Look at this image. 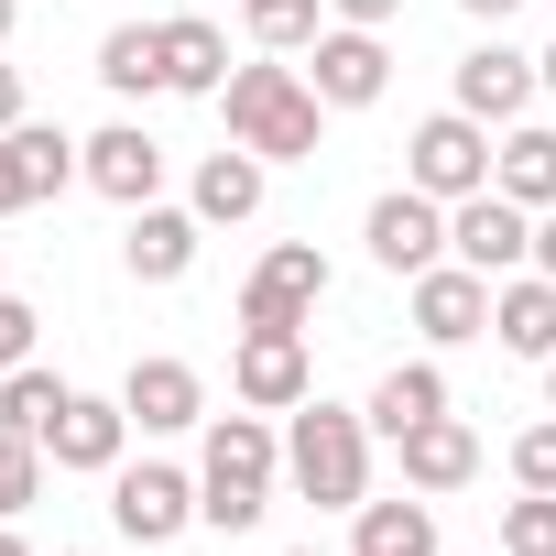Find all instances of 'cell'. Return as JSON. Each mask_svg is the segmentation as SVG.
Here are the masks:
<instances>
[{"mask_svg": "<svg viewBox=\"0 0 556 556\" xmlns=\"http://www.w3.org/2000/svg\"><path fill=\"white\" fill-rule=\"evenodd\" d=\"M458 12H469V23H502V12H523V0H458Z\"/></svg>", "mask_w": 556, "mask_h": 556, "instance_id": "35", "label": "cell"}, {"mask_svg": "<svg viewBox=\"0 0 556 556\" xmlns=\"http://www.w3.org/2000/svg\"><path fill=\"white\" fill-rule=\"evenodd\" d=\"M164 88H186V99H218L229 88V45H218V23H164Z\"/></svg>", "mask_w": 556, "mask_h": 556, "instance_id": "20", "label": "cell"}, {"mask_svg": "<svg viewBox=\"0 0 556 556\" xmlns=\"http://www.w3.org/2000/svg\"><path fill=\"white\" fill-rule=\"evenodd\" d=\"M513 480L523 491H556V426H523L513 437Z\"/></svg>", "mask_w": 556, "mask_h": 556, "instance_id": "30", "label": "cell"}, {"mask_svg": "<svg viewBox=\"0 0 556 556\" xmlns=\"http://www.w3.org/2000/svg\"><path fill=\"white\" fill-rule=\"evenodd\" d=\"M110 523L131 534V545H164V534H186L197 523V480L186 469H110Z\"/></svg>", "mask_w": 556, "mask_h": 556, "instance_id": "10", "label": "cell"}, {"mask_svg": "<svg viewBox=\"0 0 556 556\" xmlns=\"http://www.w3.org/2000/svg\"><path fill=\"white\" fill-rule=\"evenodd\" d=\"M99 88H110V99H153V88H164V23H121V34L99 45Z\"/></svg>", "mask_w": 556, "mask_h": 556, "instance_id": "21", "label": "cell"}, {"mask_svg": "<svg viewBox=\"0 0 556 556\" xmlns=\"http://www.w3.org/2000/svg\"><path fill=\"white\" fill-rule=\"evenodd\" d=\"M77 153H88V142H66V131H45V121H12V131H0V218H23V207H45L66 175H88Z\"/></svg>", "mask_w": 556, "mask_h": 556, "instance_id": "9", "label": "cell"}, {"mask_svg": "<svg viewBox=\"0 0 556 556\" xmlns=\"http://www.w3.org/2000/svg\"><path fill=\"white\" fill-rule=\"evenodd\" d=\"M404 186H426V197H480L491 186V121H469V110H437L415 142H404Z\"/></svg>", "mask_w": 556, "mask_h": 556, "instance_id": "4", "label": "cell"}, {"mask_svg": "<svg viewBox=\"0 0 556 556\" xmlns=\"http://www.w3.org/2000/svg\"><path fill=\"white\" fill-rule=\"evenodd\" d=\"M34 328H45V317H34L23 295H0V371H23V361H34Z\"/></svg>", "mask_w": 556, "mask_h": 556, "instance_id": "31", "label": "cell"}, {"mask_svg": "<svg viewBox=\"0 0 556 556\" xmlns=\"http://www.w3.org/2000/svg\"><path fill=\"white\" fill-rule=\"evenodd\" d=\"M371 262L382 273H404V285H415V273H437V251H447V197H426V186H393V197H371Z\"/></svg>", "mask_w": 556, "mask_h": 556, "instance_id": "7", "label": "cell"}, {"mask_svg": "<svg viewBox=\"0 0 556 556\" xmlns=\"http://www.w3.org/2000/svg\"><path fill=\"white\" fill-rule=\"evenodd\" d=\"M240 12H251V45H273V55L317 45V0H240Z\"/></svg>", "mask_w": 556, "mask_h": 556, "instance_id": "27", "label": "cell"}, {"mask_svg": "<svg viewBox=\"0 0 556 556\" xmlns=\"http://www.w3.org/2000/svg\"><path fill=\"white\" fill-rule=\"evenodd\" d=\"M23 121V66H0V131Z\"/></svg>", "mask_w": 556, "mask_h": 556, "instance_id": "33", "label": "cell"}, {"mask_svg": "<svg viewBox=\"0 0 556 556\" xmlns=\"http://www.w3.org/2000/svg\"><path fill=\"white\" fill-rule=\"evenodd\" d=\"M350 556H437V513L426 502H361Z\"/></svg>", "mask_w": 556, "mask_h": 556, "instance_id": "26", "label": "cell"}, {"mask_svg": "<svg viewBox=\"0 0 556 556\" xmlns=\"http://www.w3.org/2000/svg\"><path fill=\"white\" fill-rule=\"evenodd\" d=\"M545 393H556V361H545Z\"/></svg>", "mask_w": 556, "mask_h": 556, "instance_id": "39", "label": "cell"}, {"mask_svg": "<svg viewBox=\"0 0 556 556\" xmlns=\"http://www.w3.org/2000/svg\"><path fill=\"white\" fill-rule=\"evenodd\" d=\"M328 12H339V23H361V34H382V23L404 12V0H328Z\"/></svg>", "mask_w": 556, "mask_h": 556, "instance_id": "32", "label": "cell"}, {"mask_svg": "<svg viewBox=\"0 0 556 556\" xmlns=\"http://www.w3.org/2000/svg\"><path fill=\"white\" fill-rule=\"evenodd\" d=\"M426 415H447L437 361H393V371L371 382V426H382V437H404V426H426Z\"/></svg>", "mask_w": 556, "mask_h": 556, "instance_id": "23", "label": "cell"}, {"mask_svg": "<svg viewBox=\"0 0 556 556\" xmlns=\"http://www.w3.org/2000/svg\"><path fill=\"white\" fill-rule=\"evenodd\" d=\"M491 186H502L513 207L545 218V207H556V131H513V142L491 153Z\"/></svg>", "mask_w": 556, "mask_h": 556, "instance_id": "24", "label": "cell"}, {"mask_svg": "<svg viewBox=\"0 0 556 556\" xmlns=\"http://www.w3.org/2000/svg\"><path fill=\"white\" fill-rule=\"evenodd\" d=\"M393 447H404V480H415V491H458V480H480V437H469L458 415H426V426H404Z\"/></svg>", "mask_w": 556, "mask_h": 556, "instance_id": "18", "label": "cell"}, {"mask_svg": "<svg viewBox=\"0 0 556 556\" xmlns=\"http://www.w3.org/2000/svg\"><path fill=\"white\" fill-rule=\"evenodd\" d=\"M251 207H262V153H251V142L207 153V164H197V218H229V229H240Z\"/></svg>", "mask_w": 556, "mask_h": 556, "instance_id": "22", "label": "cell"}, {"mask_svg": "<svg viewBox=\"0 0 556 556\" xmlns=\"http://www.w3.org/2000/svg\"><path fill=\"white\" fill-rule=\"evenodd\" d=\"M66 404H77V393H66L55 371H34V361H23V371H0V437H34V447H45Z\"/></svg>", "mask_w": 556, "mask_h": 556, "instance_id": "25", "label": "cell"}, {"mask_svg": "<svg viewBox=\"0 0 556 556\" xmlns=\"http://www.w3.org/2000/svg\"><path fill=\"white\" fill-rule=\"evenodd\" d=\"M534 273H556V207L534 218Z\"/></svg>", "mask_w": 556, "mask_h": 556, "instance_id": "34", "label": "cell"}, {"mask_svg": "<svg viewBox=\"0 0 556 556\" xmlns=\"http://www.w3.org/2000/svg\"><path fill=\"white\" fill-rule=\"evenodd\" d=\"M12 23H23V0H0V45H12Z\"/></svg>", "mask_w": 556, "mask_h": 556, "instance_id": "36", "label": "cell"}, {"mask_svg": "<svg viewBox=\"0 0 556 556\" xmlns=\"http://www.w3.org/2000/svg\"><path fill=\"white\" fill-rule=\"evenodd\" d=\"M285 469L317 513H361L371 502V415H339V404H295V437H285Z\"/></svg>", "mask_w": 556, "mask_h": 556, "instance_id": "1", "label": "cell"}, {"mask_svg": "<svg viewBox=\"0 0 556 556\" xmlns=\"http://www.w3.org/2000/svg\"><path fill=\"white\" fill-rule=\"evenodd\" d=\"M121 262H131V285H175V273L197 262V218H186V207H131Z\"/></svg>", "mask_w": 556, "mask_h": 556, "instance_id": "19", "label": "cell"}, {"mask_svg": "<svg viewBox=\"0 0 556 556\" xmlns=\"http://www.w3.org/2000/svg\"><path fill=\"white\" fill-rule=\"evenodd\" d=\"M523 99H534V55H513V45L458 55V110L469 121H523Z\"/></svg>", "mask_w": 556, "mask_h": 556, "instance_id": "16", "label": "cell"}, {"mask_svg": "<svg viewBox=\"0 0 556 556\" xmlns=\"http://www.w3.org/2000/svg\"><path fill=\"white\" fill-rule=\"evenodd\" d=\"M306 88H317L328 110H371V99L393 88V55H382V34H361V23L317 34V55H306Z\"/></svg>", "mask_w": 556, "mask_h": 556, "instance_id": "11", "label": "cell"}, {"mask_svg": "<svg viewBox=\"0 0 556 556\" xmlns=\"http://www.w3.org/2000/svg\"><path fill=\"white\" fill-rule=\"evenodd\" d=\"M273 426L262 415H218L207 426V458H197V513L218 523V534H251L262 513H273Z\"/></svg>", "mask_w": 556, "mask_h": 556, "instance_id": "3", "label": "cell"}, {"mask_svg": "<svg viewBox=\"0 0 556 556\" xmlns=\"http://www.w3.org/2000/svg\"><path fill=\"white\" fill-rule=\"evenodd\" d=\"M328 306V251L317 240H273L262 273L240 285V328H306Z\"/></svg>", "mask_w": 556, "mask_h": 556, "instance_id": "5", "label": "cell"}, {"mask_svg": "<svg viewBox=\"0 0 556 556\" xmlns=\"http://www.w3.org/2000/svg\"><path fill=\"white\" fill-rule=\"evenodd\" d=\"M121 404H131V426H142V437H186V426L207 415V393H197V371H186V361H131Z\"/></svg>", "mask_w": 556, "mask_h": 556, "instance_id": "15", "label": "cell"}, {"mask_svg": "<svg viewBox=\"0 0 556 556\" xmlns=\"http://www.w3.org/2000/svg\"><path fill=\"white\" fill-rule=\"evenodd\" d=\"M229 382H240V404L251 415H295L306 404V328H240V361H229Z\"/></svg>", "mask_w": 556, "mask_h": 556, "instance_id": "8", "label": "cell"}, {"mask_svg": "<svg viewBox=\"0 0 556 556\" xmlns=\"http://www.w3.org/2000/svg\"><path fill=\"white\" fill-rule=\"evenodd\" d=\"M77 164H88V186H99V197H121V207H153V186H164V142H153L142 121H110Z\"/></svg>", "mask_w": 556, "mask_h": 556, "instance_id": "13", "label": "cell"}, {"mask_svg": "<svg viewBox=\"0 0 556 556\" xmlns=\"http://www.w3.org/2000/svg\"><path fill=\"white\" fill-rule=\"evenodd\" d=\"M121 437H131V404H99V393H77V404L55 415L45 458H55V469H121Z\"/></svg>", "mask_w": 556, "mask_h": 556, "instance_id": "17", "label": "cell"}, {"mask_svg": "<svg viewBox=\"0 0 556 556\" xmlns=\"http://www.w3.org/2000/svg\"><path fill=\"white\" fill-rule=\"evenodd\" d=\"M447 251H458L469 273H491V285H502V273H523V262H534V207H513L502 186H480V197H458V207H447Z\"/></svg>", "mask_w": 556, "mask_h": 556, "instance_id": "6", "label": "cell"}, {"mask_svg": "<svg viewBox=\"0 0 556 556\" xmlns=\"http://www.w3.org/2000/svg\"><path fill=\"white\" fill-rule=\"evenodd\" d=\"M491 339L513 361H556V273H502L491 285Z\"/></svg>", "mask_w": 556, "mask_h": 556, "instance_id": "14", "label": "cell"}, {"mask_svg": "<svg viewBox=\"0 0 556 556\" xmlns=\"http://www.w3.org/2000/svg\"><path fill=\"white\" fill-rule=\"evenodd\" d=\"M295 556H317V545H295Z\"/></svg>", "mask_w": 556, "mask_h": 556, "instance_id": "40", "label": "cell"}, {"mask_svg": "<svg viewBox=\"0 0 556 556\" xmlns=\"http://www.w3.org/2000/svg\"><path fill=\"white\" fill-rule=\"evenodd\" d=\"M34 491H45V447L34 437H0V523H12Z\"/></svg>", "mask_w": 556, "mask_h": 556, "instance_id": "29", "label": "cell"}, {"mask_svg": "<svg viewBox=\"0 0 556 556\" xmlns=\"http://www.w3.org/2000/svg\"><path fill=\"white\" fill-rule=\"evenodd\" d=\"M0 556H34V545H23V534H12V523H0Z\"/></svg>", "mask_w": 556, "mask_h": 556, "instance_id": "37", "label": "cell"}, {"mask_svg": "<svg viewBox=\"0 0 556 556\" xmlns=\"http://www.w3.org/2000/svg\"><path fill=\"white\" fill-rule=\"evenodd\" d=\"M534 66H545V88H556V45H545V55H534Z\"/></svg>", "mask_w": 556, "mask_h": 556, "instance_id": "38", "label": "cell"}, {"mask_svg": "<svg viewBox=\"0 0 556 556\" xmlns=\"http://www.w3.org/2000/svg\"><path fill=\"white\" fill-rule=\"evenodd\" d=\"M218 110H229V142H251L262 164H306V153H317V110H328V99H317L295 66H229Z\"/></svg>", "mask_w": 556, "mask_h": 556, "instance_id": "2", "label": "cell"}, {"mask_svg": "<svg viewBox=\"0 0 556 556\" xmlns=\"http://www.w3.org/2000/svg\"><path fill=\"white\" fill-rule=\"evenodd\" d=\"M415 328H426L437 350H458V339H491V273H469V262H437V273H415Z\"/></svg>", "mask_w": 556, "mask_h": 556, "instance_id": "12", "label": "cell"}, {"mask_svg": "<svg viewBox=\"0 0 556 556\" xmlns=\"http://www.w3.org/2000/svg\"><path fill=\"white\" fill-rule=\"evenodd\" d=\"M502 556H556V491H523L502 513Z\"/></svg>", "mask_w": 556, "mask_h": 556, "instance_id": "28", "label": "cell"}]
</instances>
